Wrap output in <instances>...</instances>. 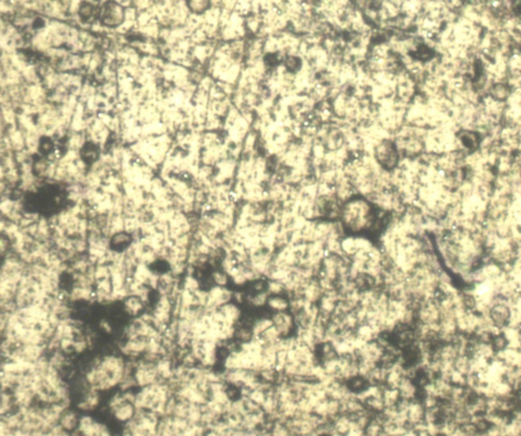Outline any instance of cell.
<instances>
[{"label": "cell", "instance_id": "10", "mask_svg": "<svg viewBox=\"0 0 521 436\" xmlns=\"http://www.w3.org/2000/svg\"><path fill=\"white\" fill-rule=\"evenodd\" d=\"M424 416L425 408L422 401L420 399L411 400L407 409V420L409 427L413 429L417 425L424 423Z\"/></svg>", "mask_w": 521, "mask_h": 436}, {"label": "cell", "instance_id": "15", "mask_svg": "<svg viewBox=\"0 0 521 436\" xmlns=\"http://www.w3.org/2000/svg\"><path fill=\"white\" fill-rule=\"evenodd\" d=\"M80 418L81 416L78 414L77 411L75 410H71V409H67L60 420H59V426L62 428H64L65 430H67L68 432H75L78 427H79V424H80Z\"/></svg>", "mask_w": 521, "mask_h": 436}, {"label": "cell", "instance_id": "2", "mask_svg": "<svg viewBox=\"0 0 521 436\" xmlns=\"http://www.w3.org/2000/svg\"><path fill=\"white\" fill-rule=\"evenodd\" d=\"M341 218L345 230L352 235L374 229L380 220L375 215L372 204L362 198L348 200L341 209Z\"/></svg>", "mask_w": 521, "mask_h": 436}, {"label": "cell", "instance_id": "14", "mask_svg": "<svg viewBox=\"0 0 521 436\" xmlns=\"http://www.w3.org/2000/svg\"><path fill=\"white\" fill-rule=\"evenodd\" d=\"M134 242V236L125 230L121 232H117L110 238V247L114 251L124 252L127 249H129Z\"/></svg>", "mask_w": 521, "mask_h": 436}, {"label": "cell", "instance_id": "3", "mask_svg": "<svg viewBox=\"0 0 521 436\" xmlns=\"http://www.w3.org/2000/svg\"><path fill=\"white\" fill-rule=\"evenodd\" d=\"M172 396L168 382H158L136 391V406L138 411L151 412L164 417L167 404Z\"/></svg>", "mask_w": 521, "mask_h": 436}, {"label": "cell", "instance_id": "18", "mask_svg": "<svg viewBox=\"0 0 521 436\" xmlns=\"http://www.w3.org/2000/svg\"><path fill=\"white\" fill-rule=\"evenodd\" d=\"M92 13H93V8L92 6L88 5V4H84L81 9H80V15H81V18L83 19H89L91 16H92Z\"/></svg>", "mask_w": 521, "mask_h": 436}, {"label": "cell", "instance_id": "8", "mask_svg": "<svg viewBox=\"0 0 521 436\" xmlns=\"http://www.w3.org/2000/svg\"><path fill=\"white\" fill-rule=\"evenodd\" d=\"M122 8L114 3H108L104 6L101 12V22L104 26L113 28L119 26L124 21Z\"/></svg>", "mask_w": 521, "mask_h": 436}, {"label": "cell", "instance_id": "5", "mask_svg": "<svg viewBox=\"0 0 521 436\" xmlns=\"http://www.w3.org/2000/svg\"><path fill=\"white\" fill-rule=\"evenodd\" d=\"M133 376L138 388H143L158 382H164L161 379L157 363L145 359L136 361Z\"/></svg>", "mask_w": 521, "mask_h": 436}, {"label": "cell", "instance_id": "13", "mask_svg": "<svg viewBox=\"0 0 521 436\" xmlns=\"http://www.w3.org/2000/svg\"><path fill=\"white\" fill-rule=\"evenodd\" d=\"M399 390V393H400V396H401V399H405V400H414V399H418L417 398V395H418V385L415 383V381L409 377H404L402 379V381L400 382L398 388Z\"/></svg>", "mask_w": 521, "mask_h": 436}, {"label": "cell", "instance_id": "7", "mask_svg": "<svg viewBox=\"0 0 521 436\" xmlns=\"http://www.w3.org/2000/svg\"><path fill=\"white\" fill-rule=\"evenodd\" d=\"M376 158L384 168H394L398 162V154L395 145L390 141L382 142L376 148Z\"/></svg>", "mask_w": 521, "mask_h": 436}, {"label": "cell", "instance_id": "9", "mask_svg": "<svg viewBox=\"0 0 521 436\" xmlns=\"http://www.w3.org/2000/svg\"><path fill=\"white\" fill-rule=\"evenodd\" d=\"M100 404V392L90 388L89 386L83 390L81 399L77 403V409L84 413H89L96 410Z\"/></svg>", "mask_w": 521, "mask_h": 436}, {"label": "cell", "instance_id": "19", "mask_svg": "<svg viewBox=\"0 0 521 436\" xmlns=\"http://www.w3.org/2000/svg\"><path fill=\"white\" fill-rule=\"evenodd\" d=\"M99 328H100L103 332H105V333H107V334L111 333V332H112V330H113L111 323H110L108 320H106V319H102V320H100V322H99Z\"/></svg>", "mask_w": 521, "mask_h": 436}, {"label": "cell", "instance_id": "11", "mask_svg": "<svg viewBox=\"0 0 521 436\" xmlns=\"http://www.w3.org/2000/svg\"><path fill=\"white\" fill-rule=\"evenodd\" d=\"M124 310L131 318H137L146 313L147 304L139 297L135 295H129L124 301Z\"/></svg>", "mask_w": 521, "mask_h": 436}, {"label": "cell", "instance_id": "17", "mask_svg": "<svg viewBox=\"0 0 521 436\" xmlns=\"http://www.w3.org/2000/svg\"><path fill=\"white\" fill-rule=\"evenodd\" d=\"M190 9L197 14H201L209 7V3L207 2H190L189 3Z\"/></svg>", "mask_w": 521, "mask_h": 436}, {"label": "cell", "instance_id": "16", "mask_svg": "<svg viewBox=\"0 0 521 436\" xmlns=\"http://www.w3.org/2000/svg\"><path fill=\"white\" fill-rule=\"evenodd\" d=\"M210 278L212 281V285L217 286H228V284L231 282L230 276L221 268L213 270Z\"/></svg>", "mask_w": 521, "mask_h": 436}, {"label": "cell", "instance_id": "4", "mask_svg": "<svg viewBox=\"0 0 521 436\" xmlns=\"http://www.w3.org/2000/svg\"><path fill=\"white\" fill-rule=\"evenodd\" d=\"M136 391H121L116 392L108 401V410L112 418L124 426L135 419L138 414V409L135 403Z\"/></svg>", "mask_w": 521, "mask_h": 436}, {"label": "cell", "instance_id": "1", "mask_svg": "<svg viewBox=\"0 0 521 436\" xmlns=\"http://www.w3.org/2000/svg\"><path fill=\"white\" fill-rule=\"evenodd\" d=\"M128 360L120 354H107L95 358L87 368L84 380L99 392L119 388L127 374Z\"/></svg>", "mask_w": 521, "mask_h": 436}, {"label": "cell", "instance_id": "12", "mask_svg": "<svg viewBox=\"0 0 521 436\" xmlns=\"http://www.w3.org/2000/svg\"><path fill=\"white\" fill-rule=\"evenodd\" d=\"M266 308L271 313L290 311V298L286 294L270 295Z\"/></svg>", "mask_w": 521, "mask_h": 436}, {"label": "cell", "instance_id": "6", "mask_svg": "<svg viewBox=\"0 0 521 436\" xmlns=\"http://www.w3.org/2000/svg\"><path fill=\"white\" fill-rule=\"evenodd\" d=\"M273 326L277 329L282 338H289L296 335L297 325L294 315L290 311L272 313Z\"/></svg>", "mask_w": 521, "mask_h": 436}]
</instances>
